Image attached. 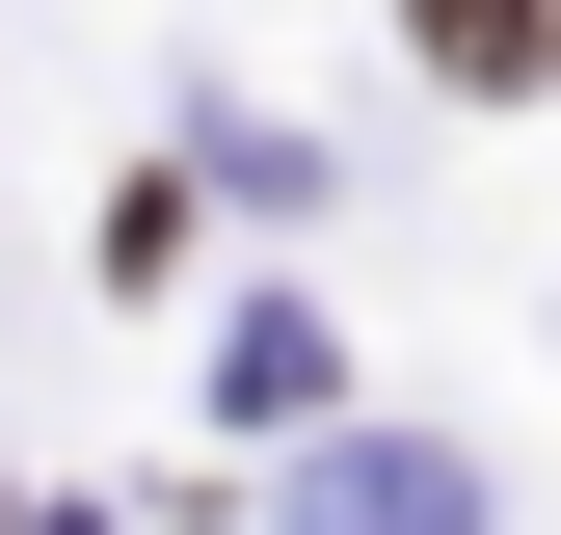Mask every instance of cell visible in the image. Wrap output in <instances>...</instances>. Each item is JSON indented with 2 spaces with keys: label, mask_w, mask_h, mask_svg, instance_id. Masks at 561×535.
<instances>
[{
  "label": "cell",
  "mask_w": 561,
  "mask_h": 535,
  "mask_svg": "<svg viewBox=\"0 0 561 535\" xmlns=\"http://www.w3.org/2000/svg\"><path fill=\"white\" fill-rule=\"evenodd\" d=\"M428 54L455 81H535V0H428Z\"/></svg>",
  "instance_id": "obj_1"
}]
</instances>
